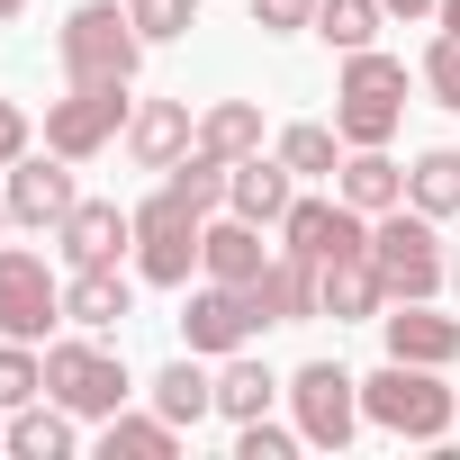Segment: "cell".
Returning <instances> with one entry per match:
<instances>
[{
    "mask_svg": "<svg viewBox=\"0 0 460 460\" xmlns=\"http://www.w3.org/2000/svg\"><path fill=\"white\" fill-rule=\"evenodd\" d=\"M361 415H370L379 433H397V442H442V433L460 424V397L442 388L433 361H379V370L361 379Z\"/></svg>",
    "mask_w": 460,
    "mask_h": 460,
    "instance_id": "6da1fadb",
    "label": "cell"
},
{
    "mask_svg": "<svg viewBox=\"0 0 460 460\" xmlns=\"http://www.w3.org/2000/svg\"><path fill=\"white\" fill-rule=\"evenodd\" d=\"M199 235H208V208H199L181 181H163L154 199H136V280H145V289H190Z\"/></svg>",
    "mask_w": 460,
    "mask_h": 460,
    "instance_id": "7a4b0ae2",
    "label": "cell"
},
{
    "mask_svg": "<svg viewBox=\"0 0 460 460\" xmlns=\"http://www.w3.org/2000/svg\"><path fill=\"white\" fill-rule=\"evenodd\" d=\"M370 262H379V280H388V307H397V298H433V289L451 280L442 217H424V208H388V217H370Z\"/></svg>",
    "mask_w": 460,
    "mask_h": 460,
    "instance_id": "3957f363",
    "label": "cell"
},
{
    "mask_svg": "<svg viewBox=\"0 0 460 460\" xmlns=\"http://www.w3.org/2000/svg\"><path fill=\"white\" fill-rule=\"evenodd\" d=\"M397 118H406V64L379 55V46L343 55V82H334V136H343V145H388Z\"/></svg>",
    "mask_w": 460,
    "mask_h": 460,
    "instance_id": "277c9868",
    "label": "cell"
},
{
    "mask_svg": "<svg viewBox=\"0 0 460 460\" xmlns=\"http://www.w3.org/2000/svg\"><path fill=\"white\" fill-rule=\"evenodd\" d=\"M55 55H64L73 82H136L145 37L127 19V0H82V10L64 19V37H55Z\"/></svg>",
    "mask_w": 460,
    "mask_h": 460,
    "instance_id": "5b68a950",
    "label": "cell"
},
{
    "mask_svg": "<svg viewBox=\"0 0 460 460\" xmlns=\"http://www.w3.org/2000/svg\"><path fill=\"white\" fill-rule=\"evenodd\" d=\"M127 118H136L127 82H73L64 100H46V145L64 163H91V154H109L127 136Z\"/></svg>",
    "mask_w": 460,
    "mask_h": 460,
    "instance_id": "8992f818",
    "label": "cell"
},
{
    "mask_svg": "<svg viewBox=\"0 0 460 460\" xmlns=\"http://www.w3.org/2000/svg\"><path fill=\"white\" fill-rule=\"evenodd\" d=\"M127 388H136V379H127L118 352H100V343H82V334H73V343H46V397L73 406L82 424H109V415L127 406Z\"/></svg>",
    "mask_w": 460,
    "mask_h": 460,
    "instance_id": "52a82bcc",
    "label": "cell"
},
{
    "mask_svg": "<svg viewBox=\"0 0 460 460\" xmlns=\"http://www.w3.org/2000/svg\"><path fill=\"white\" fill-rule=\"evenodd\" d=\"M289 415H298V433L316 442V451H343L370 415H361V379L343 370V361H307V370H289Z\"/></svg>",
    "mask_w": 460,
    "mask_h": 460,
    "instance_id": "ba28073f",
    "label": "cell"
},
{
    "mask_svg": "<svg viewBox=\"0 0 460 460\" xmlns=\"http://www.w3.org/2000/svg\"><path fill=\"white\" fill-rule=\"evenodd\" d=\"M64 325V280L46 271V253L0 244V334L10 343H46Z\"/></svg>",
    "mask_w": 460,
    "mask_h": 460,
    "instance_id": "9c48e42d",
    "label": "cell"
},
{
    "mask_svg": "<svg viewBox=\"0 0 460 460\" xmlns=\"http://www.w3.org/2000/svg\"><path fill=\"white\" fill-rule=\"evenodd\" d=\"M271 316H262V298L253 289H235V280H208V289H190V307H181V343L190 352H244L253 334H262Z\"/></svg>",
    "mask_w": 460,
    "mask_h": 460,
    "instance_id": "30bf717a",
    "label": "cell"
},
{
    "mask_svg": "<svg viewBox=\"0 0 460 460\" xmlns=\"http://www.w3.org/2000/svg\"><path fill=\"white\" fill-rule=\"evenodd\" d=\"M280 244L307 253V262H343V253H370V217H361L343 190H334V199H289Z\"/></svg>",
    "mask_w": 460,
    "mask_h": 460,
    "instance_id": "8fae6325",
    "label": "cell"
},
{
    "mask_svg": "<svg viewBox=\"0 0 460 460\" xmlns=\"http://www.w3.org/2000/svg\"><path fill=\"white\" fill-rule=\"evenodd\" d=\"M0 199H10V217H19V226H64V217L82 208V190H73V163H64L55 145H46V154L28 145V154L10 163V190H0Z\"/></svg>",
    "mask_w": 460,
    "mask_h": 460,
    "instance_id": "7c38bea8",
    "label": "cell"
},
{
    "mask_svg": "<svg viewBox=\"0 0 460 460\" xmlns=\"http://www.w3.org/2000/svg\"><path fill=\"white\" fill-rule=\"evenodd\" d=\"M379 334H388V361H433V370L460 361V316H442L433 298H397L379 316Z\"/></svg>",
    "mask_w": 460,
    "mask_h": 460,
    "instance_id": "4fadbf2b",
    "label": "cell"
},
{
    "mask_svg": "<svg viewBox=\"0 0 460 460\" xmlns=\"http://www.w3.org/2000/svg\"><path fill=\"white\" fill-rule=\"evenodd\" d=\"M55 244H64V262H73V271L118 262V253H136V208H118V199H82V208L55 226Z\"/></svg>",
    "mask_w": 460,
    "mask_h": 460,
    "instance_id": "5bb4252c",
    "label": "cell"
},
{
    "mask_svg": "<svg viewBox=\"0 0 460 460\" xmlns=\"http://www.w3.org/2000/svg\"><path fill=\"white\" fill-rule=\"evenodd\" d=\"M316 307L334 325H379L388 316V280L370 253H343V262H316Z\"/></svg>",
    "mask_w": 460,
    "mask_h": 460,
    "instance_id": "9a60e30c",
    "label": "cell"
},
{
    "mask_svg": "<svg viewBox=\"0 0 460 460\" xmlns=\"http://www.w3.org/2000/svg\"><path fill=\"white\" fill-rule=\"evenodd\" d=\"M199 271L208 280H235V289H253L262 271H271V244H262V226L253 217H208V235H199Z\"/></svg>",
    "mask_w": 460,
    "mask_h": 460,
    "instance_id": "2e32d148",
    "label": "cell"
},
{
    "mask_svg": "<svg viewBox=\"0 0 460 460\" xmlns=\"http://www.w3.org/2000/svg\"><path fill=\"white\" fill-rule=\"evenodd\" d=\"M190 145H199V118H190V100H136V118H127V154H136L145 172H172Z\"/></svg>",
    "mask_w": 460,
    "mask_h": 460,
    "instance_id": "e0dca14e",
    "label": "cell"
},
{
    "mask_svg": "<svg viewBox=\"0 0 460 460\" xmlns=\"http://www.w3.org/2000/svg\"><path fill=\"white\" fill-rule=\"evenodd\" d=\"M127 316H136V280H127L118 262H91V271H73V280H64V325L109 334V325H127Z\"/></svg>",
    "mask_w": 460,
    "mask_h": 460,
    "instance_id": "ac0fdd59",
    "label": "cell"
},
{
    "mask_svg": "<svg viewBox=\"0 0 460 460\" xmlns=\"http://www.w3.org/2000/svg\"><path fill=\"white\" fill-rule=\"evenodd\" d=\"M289 199H298V172H289L280 154H244L235 172H226V208L253 217V226H280V217H289Z\"/></svg>",
    "mask_w": 460,
    "mask_h": 460,
    "instance_id": "d6986e66",
    "label": "cell"
},
{
    "mask_svg": "<svg viewBox=\"0 0 460 460\" xmlns=\"http://www.w3.org/2000/svg\"><path fill=\"white\" fill-rule=\"evenodd\" d=\"M334 190L361 217H388V208H406V163H388V145H352L343 172H334Z\"/></svg>",
    "mask_w": 460,
    "mask_h": 460,
    "instance_id": "ffe728a7",
    "label": "cell"
},
{
    "mask_svg": "<svg viewBox=\"0 0 460 460\" xmlns=\"http://www.w3.org/2000/svg\"><path fill=\"white\" fill-rule=\"evenodd\" d=\"M253 298H262V316H271V325H307V316H325V307H316V262H307V253H289V244L271 253V271L253 280Z\"/></svg>",
    "mask_w": 460,
    "mask_h": 460,
    "instance_id": "44dd1931",
    "label": "cell"
},
{
    "mask_svg": "<svg viewBox=\"0 0 460 460\" xmlns=\"http://www.w3.org/2000/svg\"><path fill=\"white\" fill-rule=\"evenodd\" d=\"M73 442H82V415L55 406V397H28V406L10 415V451H19V460H73Z\"/></svg>",
    "mask_w": 460,
    "mask_h": 460,
    "instance_id": "7402d4cb",
    "label": "cell"
},
{
    "mask_svg": "<svg viewBox=\"0 0 460 460\" xmlns=\"http://www.w3.org/2000/svg\"><path fill=\"white\" fill-rule=\"evenodd\" d=\"M271 397H289V379H271V370L244 361V352H226V370H217V415H226V424L271 415Z\"/></svg>",
    "mask_w": 460,
    "mask_h": 460,
    "instance_id": "603a6c76",
    "label": "cell"
},
{
    "mask_svg": "<svg viewBox=\"0 0 460 460\" xmlns=\"http://www.w3.org/2000/svg\"><path fill=\"white\" fill-rule=\"evenodd\" d=\"M199 154H217V163L262 154V109H253V100H208V109H199Z\"/></svg>",
    "mask_w": 460,
    "mask_h": 460,
    "instance_id": "cb8c5ba5",
    "label": "cell"
},
{
    "mask_svg": "<svg viewBox=\"0 0 460 460\" xmlns=\"http://www.w3.org/2000/svg\"><path fill=\"white\" fill-rule=\"evenodd\" d=\"M406 208L460 217V145H424V154L406 163Z\"/></svg>",
    "mask_w": 460,
    "mask_h": 460,
    "instance_id": "d4e9b609",
    "label": "cell"
},
{
    "mask_svg": "<svg viewBox=\"0 0 460 460\" xmlns=\"http://www.w3.org/2000/svg\"><path fill=\"white\" fill-rule=\"evenodd\" d=\"M154 415H172L181 433H190L199 415H217V379L199 370V352H190V361H172V370H154Z\"/></svg>",
    "mask_w": 460,
    "mask_h": 460,
    "instance_id": "484cf974",
    "label": "cell"
},
{
    "mask_svg": "<svg viewBox=\"0 0 460 460\" xmlns=\"http://www.w3.org/2000/svg\"><path fill=\"white\" fill-rule=\"evenodd\" d=\"M100 451H109V460H172V451H181V424H172V415H127V406H118V415L100 424Z\"/></svg>",
    "mask_w": 460,
    "mask_h": 460,
    "instance_id": "4316f807",
    "label": "cell"
},
{
    "mask_svg": "<svg viewBox=\"0 0 460 460\" xmlns=\"http://www.w3.org/2000/svg\"><path fill=\"white\" fill-rule=\"evenodd\" d=\"M271 154H280V163H289L298 181H334L352 145H343L334 127H316V118H298V127H280V145H271Z\"/></svg>",
    "mask_w": 460,
    "mask_h": 460,
    "instance_id": "83f0119b",
    "label": "cell"
},
{
    "mask_svg": "<svg viewBox=\"0 0 460 460\" xmlns=\"http://www.w3.org/2000/svg\"><path fill=\"white\" fill-rule=\"evenodd\" d=\"M379 19H388V0H316V37H325L334 55L379 46Z\"/></svg>",
    "mask_w": 460,
    "mask_h": 460,
    "instance_id": "f1b7e54d",
    "label": "cell"
},
{
    "mask_svg": "<svg viewBox=\"0 0 460 460\" xmlns=\"http://www.w3.org/2000/svg\"><path fill=\"white\" fill-rule=\"evenodd\" d=\"M28 397H46V352L0 334V415H19Z\"/></svg>",
    "mask_w": 460,
    "mask_h": 460,
    "instance_id": "f546056e",
    "label": "cell"
},
{
    "mask_svg": "<svg viewBox=\"0 0 460 460\" xmlns=\"http://www.w3.org/2000/svg\"><path fill=\"white\" fill-rule=\"evenodd\" d=\"M127 19H136V37H145V46H172V37H190V28H199V0H127Z\"/></svg>",
    "mask_w": 460,
    "mask_h": 460,
    "instance_id": "4dcf8cb0",
    "label": "cell"
},
{
    "mask_svg": "<svg viewBox=\"0 0 460 460\" xmlns=\"http://www.w3.org/2000/svg\"><path fill=\"white\" fill-rule=\"evenodd\" d=\"M307 433L298 424H271V415H253V424H235V460H289Z\"/></svg>",
    "mask_w": 460,
    "mask_h": 460,
    "instance_id": "1f68e13d",
    "label": "cell"
},
{
    "mask_svg": "<svg viewBox=\"0 0 460 460\" xmlns=\"http://www.w3.org/2000/svg\"><path fill=\"white\" fill-rule=\"evenodd\" d=\"M424 91H433L442 109H460V37H433V46H424Z\"/></svg>",
    "mask_w": 460,
    "mask_h": 460,
    "instance_id": "d6a6232c",
    "label": "cell"
},
{
    "mask_svg": "<svg viewBox=\"0 0 460 460\" xmlns=\"http://www.w3.org/2000/svg\"><path fill=\"white\" fill-rule=\"evenodd\" d=\"M244 10H253L262 37H298V28H316V0H244Z\"/></svg>",
    "mask_w": 460,
    "mask_h": 460,
    "instance_id": "836d02e7",
    "label": "cell"
},
{
    "mask_svg": "<svg viewBox=\"0 0 460 460\" xmlns=\"http://www.w3.org/2000/svg\"><path fill=\"white\" fill-rule=\"evenodd\" d=\"M28 145H37V127H28V109H19L10 91H0V172H10V163H19Z\"/></svg>",
    "mask_w": 460,
    "mask_h": 460,
    "instance_id": "e575fe53",
    "label": "cell"
},
{
    "mask_svg": "<svg viewBox=\"0 0 460 460\" xmlns=\"http://www.w3.org/2000/svg\"><path fill=\"white\" fill-rule=\"evenodd\" d=\"M442 0H388V19H433Z\"/></svg>",
    "mask_w": 460,
    "mask_h": 460,
    "instance_id": "d590c367",
    "label": "cell"
},
{
    "mask_svg": "<svg viewBox=\"0 0 460 460\" xmlns=\"http://www.w3.org/2000/svg\"><path fill=\"white\" fill-rule=\"evenodd\" d=\"M433 19H442V37H460V0H442V10H433Z\"/></svg>",
    "mask_w": 460,
    "mask_h": 460,
    "instance_id": "8d00e7d4",
    "label": "cell"
},
{
    "mask_svg": "<svg viewBox=\"0 0 460 460\" xmlns=\"http://www.w3.org/2000/svg\"><path fill=\"white\" fill-rule=\"evenodd\" d=\"M19 10H28V0H0V28H10V19H19Z\"/></svg>",
    "mask_w": 460,
    "mask_h": 460,
    "instance_id": "74e56055",
    "label": "cell"
},
{
    "mask_svg": "<svg viewBox=\"0 0 460 460\" xmlns=\"http://www.w3.org/2000/svg\"><path fill=\"white\" fill-rule=\"evenodd\" d=\"M10 226H19V217H10V199H0V235H10Z\"/></svg>",
    "mask_w": 460,
    "mask_h": 460,
    "instance_id": "f35d334b",
    "label": "cell"
},
{
    "mask_svg": "<svg viewBox=\"0 0 460 460\" xmlns=\"http://www.w3.org/2000/svg\"><path fill=\"white\" fill-rule=\"evenodd\" d=\"M451 298H460V253H451Z\"/></svg>",
    "mask_w": 460,
    "mask_h": 460,
    "instance_id": "ab89813d",
    "label": "cell"
},
{
    "mask_svg": "<svg viewBox=\"0 0 460 460\" xmlns=\"http://www.w3.org/2000/svg\"><path fill=\"white\" fill-rule=\"evenodd\" d=\"M0 451H10V424H0Z\"/></svg>",
    "mask_w": 460,
    "mask_h": 460,
    "instance_id": "60d3db41",
    "label": "cell"
}]
</instances>
